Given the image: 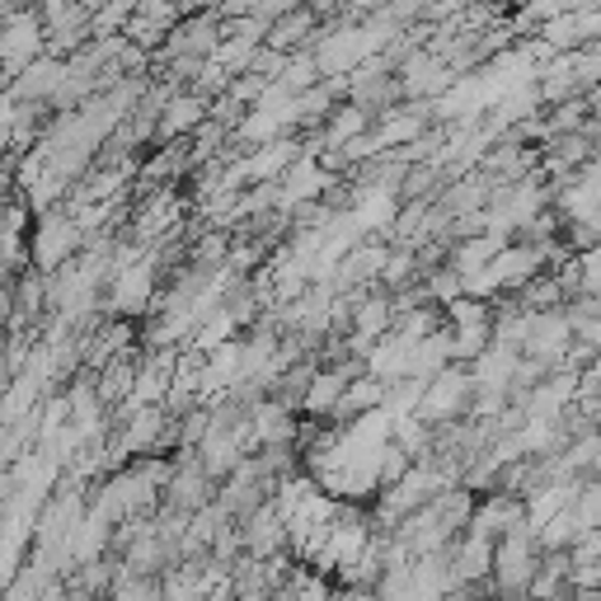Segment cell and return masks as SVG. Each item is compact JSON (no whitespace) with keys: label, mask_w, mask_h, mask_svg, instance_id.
Wrapping results in <instances>:
<instances>
[{"label":"cell","mask_w":601,"mask_h":601,"mask_svg":"<svg viewBox=\"0 0 601 601\" xmlns=\"http://www.w3.org/2000/svg\"><path fill=\"white\" fill-rule=\"evenodd\" d=\"M569 507H573L578 536H582V532H592V526H601V484H592V489H578Z\"/></svg>","instance_id":"cell-1"},{"label":"cell","mask_w":601,"mask_h":601,"mask_svg":"<svg viewBox=\"0 0 601 601\" xmlns=\"http://www.w3.org/2000/svg\"><path fill=\"white\" fill-rule=\"evenodd\" d=\"M573 391H578V381L569 376V371H564V376H555V381H550V385H545V391L536 395V404H532V409H536V418H550V414H555L559 404L569 400Z\"/></svg>","instance_id":"cell-2"},{"label":"cell","mask_w":601,"mask_h":601,"mask_svg":"<svg viewBox=\"0 0 601 601\" xmlns=\"http://www.w3.org/2000/svg\"><path fill=\"white\" fill-rule=\"evenodd\" d=\"M503 573H507V582H526V573H532V555L522 550V536L503 550Z\"/></svg>","instance_id":"cell-3"},{"label":"cell","mask_w":601,"mask_h":601,"mask_svg":"<svg viewBox=\"0 0 601 601\" xmlns=\"http://www.w3.org/2000/svg\"><path fill=\"white\" fill-rule=\"evenodd\" d=\"M578 277H582V292L601 300V240H597V250L582 254V269H578Z\"/></svg>","instance_id":"cell-4"},{"label":"cell","mask_w":601,"mask_h":601,"mask_svg":"<svg viewBox=\"0 0 601 601\" xmlns=\"http://www.w3.org/2000/svg\"><path fill=\"white\" fill-rule=\"evenodd\" d=\"M573 329H578V334H582V339H588L592 348H601V315H592V320H588V315H578Z\"/></svg>","instance_id":"cell-5"}]
</instances>
